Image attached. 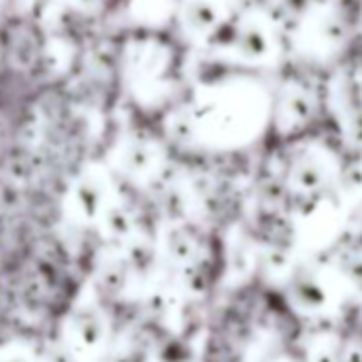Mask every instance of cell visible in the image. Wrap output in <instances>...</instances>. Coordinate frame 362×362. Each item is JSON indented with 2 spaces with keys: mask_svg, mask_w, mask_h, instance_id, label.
I'll return each instance as SVG.
<instances>
[{
  "mask_svg": "<svg viewBox=\"0 0 362 362\" xmlns=\"http://www.w3.org/2000/svg\"><path fill=\"white\" fill-rule=\"evenodd\" d=\"M105 322L96 311H79L69 320V345L79 356H96L105 345Z\"/></svg>",
  "mask_w": 362,
  "mask_h": 362,
  "instance_id": "obj_1",
  "label": "cell"
},
{
  "mask_svg": "<svg viewBox=\"0 0 362 362\" xmlns=\"http://www.w3.org/2000/svg\"><path fill=\"white\" fill-rule=\"evenodd\" d=\"M326 179V173L320 162L315 160H298L296 166L292 168V184L298 188V192H315L322 188Z\"/></svg>",
  "mask_w": 362,
  "mask_h": 362,
  "instance_id": "obj_2",
  "label": "cell"
}]
</instances>
